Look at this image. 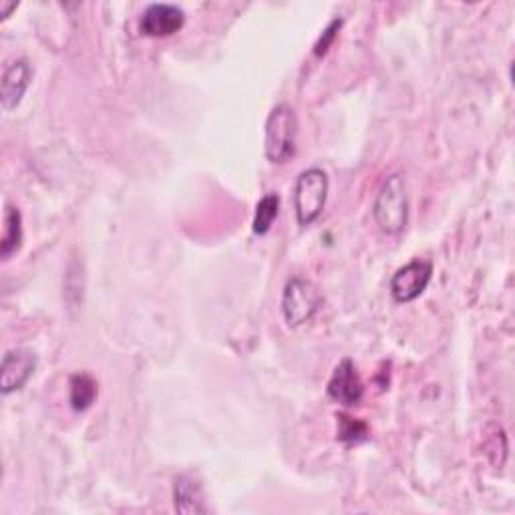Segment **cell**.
Returning a JSON list of instances; mask_svg holds the SVG:
<instances>
[{"mask_svg": "<svg viewBox=\"0 0 515 515\" xmlns=\"http://www.w3.org/2000/svg\"><path fill=\"white\" fill-rule=\"evenodd\" d=\"M174 503H176V509L180 513H184V515L208 513L204 487L190 473H184V475L176 477V483H174Z\"/></svg>", "mask_w": 515, "mask_h": 515, "instance_id": "cell-10", "label": "cell"}, {"mask_svg": "<svg viewBox=\"0 0 515 515\" xmlns=\"http://www.w3.org/2000/svg\"><path fill=\"white\" fill-rule=\"evenodd\" d=\"M326 393L334 403H340L345 407H355L363 401L365 385H363L361 375L351 359H345L336 365V369L328 381Z\"/></svg>", "mask_w": 515, "mask_h": 515, "instance_id": "cell-7", "label": "cell"}, {"mask_svg": "<svg viewBox=\"0 0 515 515\" xmlns=\"http://www.w3.org/2000/svg\"><path fill=\"white\" fill-rule=\"evenodd\" d=\"M373 216L381 232H385L387 236H397L407 228L409 194H407L405 178L401 174H393L385 180V184L377 194Z\"/></svg>", "mask_w": 515, "mask_h": 515, "instance_id": "cell-1", "label": "cell"}, {"mask_svg": "<svg viewBox=\"0 0 515 515\" xmlns=\"http://www.w3.org/2000/svg\"><path fill=\"white\" fill-rule=\"evenodd\" d=\"M278 210H280V196L278 194H266L256 206L252 232L256 236H266L270 232L274 220L278 218Z\"/></svg>", "mask_w": 515, "mask_h": 515, "instance_id": "cell-13", "label": "cell"}, {"mask_svg": "<svg viewBox=\"0 0 515 515\" xmlns=\"http://www.w3.org/2000/svg\"><path fill=\"white\" fill-rule=\"evenodd\" d=\"M99 395L97 381L89 373H75L69 379V403L71 409L77 413H83L93 407L95 399Z\"/></svg>", "mask_w": 515, "mask_h": 515, "instance_id": "cell-11", "label": "cell"}, {"mask_svg": "<svg viewBox=\"0 0 515 515\" xmlns=\"http://www.w3.org/2000/svg\"><path fill=\"white\" fill-rule=\"evenodd\" d=\"M433 278V266L427 260H413L399 268L391 278V296L399 304L417 300Z\"/></svg>", "mask_w": 515, "mask_h": 515, "instance_id": "cell-5", "label": "cell"}, {"mask_svg": "<svg viewBox=\"0 0 515 515\" xmlns=\"http://www.w3.org/2000/svg\"><path fill=\"white\" fill-rule=\"evenodd\" d=\"M322 306V296L318 288L300 276H294L286 282L282 292V316L288 326L298 328L314 318Z\"/></svg>", "mask_w": 515, "mask_h": 515, "instance_id": "cell-4", "label": "cell"}, {"mask_svg": "<svg viewBox=\"0 0 515 515\" xmlns=\"http://www.w3.org/2000/svg\"><path fill=\"white\" fill-rule=\"evenodd\" d=\"M0 11H3V17L7 19L11 11H17V3H0Z\"/></svg>", "mask_w": 515, "mask_h": 515, "instance_id": "cell-16", "label": "cell"}, {"mask_svg": "<svg viewBox=\"0 0 515 515\" xmlns=\"http://www.w3.org/2000/svg\"><path fill=\"white\" fill-rule=\"evenodd\" d=\"M338 441L347 443V445H357L369 439V425L361 419L349 417L345 413H340L338 417Z\"/></svg>", "mask_w": 515, "mask_h": 515, "instance_id": "cell-14", "label": "cell"}, {"mask_svg": "<svg viewBox=\"0 0 515 515\" xmlns=\"http://www.w3.org/2000/svg\"><path fill=\"white\" fill-rule=\"evenodd\" d=\"M186 25V13L178 5L153 3L149 5L139 19V33L143 37L161 39L171 37L182 31Z\"/></svg>", "mask_w": 515, "mask_h": 515, "instance_id": "cell-6", "label": "cell"}, {"mask_svg": "<svg viewBox=\"0 0 515 515\" xmlns=\"http://www.w3.org/2000/svg\"><path fill=\"white\" fill-rule=\"evenodd\" d=\"M298 119L290 105H276L264 127V153L270 163H286L296 153Z\"/></svg>", "mask_w": 515, "mask_h": 515, "instance_id": "cell-2", "label": "cell"}, {"mask_svg": "<svg viewBox=\"0 0 515 515\" xmlns=\"http://www.w3.org/2000/svg\"><path fill=\"white\" fill-rule=\"evenodd\" d=\"M340 27H342V19H334V21L324 29V33L320 35V39H318L316 45H314V57L320 59V57H324V55L328 53V49L332 47V43H334L338 31H340Z\"/></svg>", "mask_w": 515, "mask_h": 515, "instance_id": "cell-15", "label": "cell"}, {"mask_svg": "<svg viewBox=\"0 0 515 515\" xmlns=\"http://www.w3.org/2000/svg\"><path fill=\"white\" fill-rule=\"evenodd\" d=\"M326 198H328L326 171H322L320 167L304 169L296 178V186H294V210H296L298 224L304 228L312 226L320 218L326 206Z\"/></svg>", "mask_w": 515, "mask_h": 515, "instance_id": "cell-3", "label": "cell"}, {"mask_svg": "<svg viewBox=\"0 0 515 515\" xmlns=\"http://www.w3.org/2000/svg\"><path fill=\"white\" fill-rule=\"evenodd\" d=\"M21 246H23V216L17 206L7 204L3 242H0V256H3V260H9L11 256H15L21 250Z\"/></svg>", "mask_w": 515, "mask_h": 515, "instance_id": "cell-12", "label": "cell"}, {"mask_svg": "<svg viewBox=\"0 0 515 515\" xmlns=\"http://www.w3.org/2000/svg\"><path fill=\"white\" fill-rule=\"evenodd\" d=\"M33 81V65L27 59H19L5 69L3 81H0V103L5 111H13L21 105L25 93Z\"/></svg>", "mask_w": 515, "mask_h": 515, "instance_id": "cell-9", "label": "cell"}, {"mask_svg": "<svg viewBox=\"0 0 515 515\" xmlns=\"http://www.w3.org/2000/svg\"><path fill=\"white\" fill-rule=\"evenodd\" d=\"M37 371V355L29 349H15L3 357L0 367V391L11 395L21 391Z\"/></svg>", "mask_w": 515, "mask_h": 515, "instance_id": "cell-8", "label": "cell"}]
</instances>
